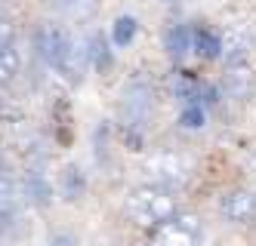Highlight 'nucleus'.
I'll return each mask as SVG.
<instances>
[{"instance_id":"1a4fd4ad","label":"nucleus","mask_w":256,"mask_h":246,"mask_svg":"<svg viewBox=\"0 0 256 246\" xmlns=\"http://www.w3.org/2000/svg\"><path fill=\"white\" fill-rule=\"evenodd\" d=\"M192 49L200 52L204 59H216L219 55V37L207 28H194L192 31Z\"/></svg>"},{"instance_id":"2eb2a0df","label":"nucleus","mask_w":256,"mask_h":246,"mask_svg":"<svg viewBox=\"0 0 256 246\" xmlns=\"http://www.w3.org/2000/svg\"><path fill=\"white\" fill-rule=\"evenodd\" d=\"M12 43H16V28L6 22V18H0V52L12 49Z\"/></svg>"},{"instance_id":"0eeeda50","label":"nucleus","mask_w":256,"mask_h":246,"mask_svg":"<svg viewBox=\"0 0 256 246\" xmlns=\"http://www.w3.org/2000/svg\"><path fill=\"white\" fill-rule=\"evenodd\" d=\"M253 83H256V77H253V68H250L247 62H234V65H228V71H226L222 89L228 92L232 99L244 102V99H250V92H253Z\"/></svg>"},{"instance_id":"20e7f679","label":"nucleus","mask_w":256,"mask_h":246,"mask_svg":"<svg viewBox=\"0 0 256 246\" xmlns=\"http://www.w3.org/2000/svg\"><path fill=\"white\" fill-rule=\"evenodd\" d=\"M154 111V89L145 83V80H133L130 86L124 89V102H120V114H124V126L139 132L145 123H148Z\"/></svg>"},{"instance_id":"39448f33","label":"nucleus","mask_w":256,"mask_h":246,"mask_svg":"<svg viewBox=\"0 0 256 246\" xmlns=\"http://www.w3.org/2000/svg\"><path fill=\"white\" fill-rule=\"evenodd\" d=\"M219 37V55L228 62V65H234V62H247V55H250V49H253V31L247 28V25H226L222 28V34H216Z\"/></svg>"},{"instance_id":"f8f14e48","label":"nucleus","mask_w":256,"mask_h":246,"mask_svg":"<svg viewBox=\"0 0 256 246\" xmlns=\"http://www.w3.org/2000/svg\"><path fill=\"white\" fill-rule=\"evenodd\" d=\"M86 59H93V65H96L99 71H105V68H108V62H112V55H108V46H105V40H102V37H93V46L86 49Z\"/></svg>"},{"instance_id":"4468645a","label":"nucleus","mask_w":256,"mask_h":246,"mask_svg":"<svg viewBox=\"0 0 256 246\" xmlns=\"http://www.w3.org/2000/svg\"><path fill=\"white\" fill-rule=\"evenodd\" d=\"M28 194H31V200L46 203V200H50V185H46L40 176H31V179H28Z\"/></svg>"},{"instance_id":"f3484780","label":"nucleus","mask_w":256,"mask_h":246,"mask_svg":"<svg viewBox=\"0 0 256 246\" xmlns=\"http://www.w3.org/2000/svg\"><path fill=\"white\" fill-rule=\"evenodd\" d=\"M52 246H71V237H56V240H52Z\"/></svg>"},{"instance_id":"9b49d317","label":"nucleus","mask_w":256,"mask_h":246,"mask_svg":"<svg viewBox=\"0 0 256 246\" xmlns=\"http://www.w3.org/2000/svg\"><path fill=\"white\" fill-rule=\"evenodd\" d=\"M16 71H19V55H16V49H4L0 52V86L10 83Z\"/></svg>"},{"instance_id":"6e6552de","label":"nucleus","mask_w":256,"mask_h":246,"mask_svg":"<svg viewBox=\"0 0 256 246\" xmlns=\"http://www.w3.org/2000/svg\"><path fill=\"white\" fill-rule=\"evenodd\" d=\"M164 43H167V52L173 55V59H186V55L192 52V28H186V25L170 28L167 37H164Z\"/></svg>"},{"instance_id":"423d86ee","label":"nucleus","mask_w":256,"mask_h":246,"mask_svg":"<svg viewBox=\"0 0 256 246\" xmlns=\"http://www.w3.org/2000/svg\"><path fill=\"white\" fill-rule=\"evenodd\" d=\"M219 213H222L228 222H234V225L256 222V191L234 188V191L222 194V200H219Z\"/></svg>"},{"instance_id":"7ed1b4c3","label":"nucleus","mask_w":256,"mask_h":246,"mask_svg":"<svg viewBox=\"0 0 256 246\" xmlns=\"http://www.w3.org/2000/svg\"><path fill=\"white\" fill-rule=\"evenodd\" d=\"M148 246H200V219L192 213H176L152 228Z\"/></svg>"},{"instance_id":"f257e3e1","label":"nucleus","mask_w":256,"mask_h":246,"mask_svg":"<svg viewBox=\"0 0 256 246\" xmlns=\"http://www.w3.org/2000/svg\"><path fill=\"white\" fill-rule=\"evenodd\" d=\"M124 213L130 222H136L139 228H158L160 222H167L179 213V206H176V194L167 191V188L142 185V188H133V191L126 194Z\"/></svg>"},{"instance_id":"f03ea898","label":"nucleus","mask_w":256,"mask_h":246,"mask_svg":"<svg viewBox=\"0 0 256 246\" xmlns=\"http://www.w3.org/2000/svg\"><path fill=\"white\" fill-rule=\"evenodd\" d=\"M142 173L148 176V185H158V188H182L192 173H194V160L182 151H154V154L142 163Z\"/></svg>"},{"instance_id":"9d476101","label":"nucleus","mask_w":256,"mask_h":246,"mask_svg":"<svg viewBox=\"0 0 256 246\" xmlns=\"http://www.w3.org/2000/svg\"><path fill=\"white\" fill-rule=\"evenodd\" d=\"M136 18L133 15H120L118 22H114V28H112V40H114V46H126L136 37Z\"/></svg>"},{"instance_id":"ddd939ff","label":"nucleus","mask_w":256,"mask_h":246,"mask_svg":"<svg viewBox=\"0 0 256 246\" xmlns=\"http://www.w3.org/2000/svg\"><path fill=\"white\" fill-rule=\"evenodd\" d=\"M182 126H186V129H200V126H204V111H200L198 102H192L186 111H182Z\"/></svg>"},{"instance_id":"dca6fc26","label":"nucleus","mask_w":256,"mask_h":246,"mask_svg":"<svg viewBox=\"0 0 256 246\" xmlns=\"http://www.w3.org/2000/svg\"><path fill=\"white\" fill-rule=\"evenodd\" d=\"M0 191H10V179H6V169L0 163Z\"/></svg>"}]
</instances>
